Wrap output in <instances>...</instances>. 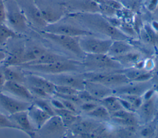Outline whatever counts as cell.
Instances as JSON below:
<instances>
[{
  "instance_id": "6da1fadb",
  "label": "cell",
  "mask_w": 158,
  "mask_h": 138,
  "mask_svg": "<svg viewBox=\"0 0 158 138\" xmlns=\"http://www.w3.org/2000/svg\"><path fill=\"white\" fill-rule=\"evenodd\" d=\"M70 17L86 30L104 34L112 40H127L129 38L106 18L96 12H77L70 15Z\"/></svg>"
},
{
  "instance_id": "7a4b0ae2",
  "label": "cell",
  "mask_w": 158,
  "mask_h": 138,
  "mask_svg": "<svg viewBox=\"0 0 158 138\" xmlns=\"http://www.w3.org/2000/svg\"><path fill=\"white\" fill-rule=\"evenodd\" d=\"M22 67L32 72L43 73L44 75H54L62 73H72L84 68L81 62L71 59L60 60L51 63L42 65H22Z\"/></svg>"
},
{
  "instance_id": "3957f363",
  "label": "cell",
  "mask_w": 158,
  "mask_h": 138,
  "mask_svg": "<svg viewBox=\"0 0 158 138\" xmlns=\"http://www.w3.org/2000/svg\"><path fill=\"white\" fill-rule=\"evenodd\" d=\"M89 71H109L122 70L123 66L107 54H86L81 62Z\"/></svg>"
},
{
  "instance_id": "277c9868",
  "label": "cell",
  "mask_w": 158,
  "mask_h": 138,
  "mask_svg": "<svg viewBox=\"0 0 158 138\" xmlns=\"http://www.w3.org/2000/svg\"><path fill=\"white\" fill-rule=\"evenodd\" d=\"M4 2L6 25L14 31L21 34L27 29L28 19L25 14L15 1L4 0Z\"/></svg>"
},
{
  "instance_id": "5b68a950",
  "label": "cell",
  "mask_w": 158,
  "mask_h": 138,
  "mask_svg": "<svg viewBox=\"0 0 158 138\" xmlns=\"http://www.w3.org/2000/svg\"><path fill=\"white\" fill-rule=\"evenodd\" d=\"M41 34L45 38L59 46L64 50L73 54L77 57L83 59L85 53L81 50L79 44V37H73L64 34L41 31Z\"/></svg>"
},
{
  "instance_id": "8992f818",
  "label": "cell",
  "mask_w": 158,
  "mask_h": 138,
  "mask_svg": "<svg viewBox=\"0 0 158 138\" xmlns=\"http://www.w3.org/2000/svg\"><path fill=\"white\" fill-rule=\"evenodd\" d=\"M79 44L85 54H107L113 41L111 39H100L93 35L79 37Z\"/></svg>"
},
{
  "instance_id": "52a82bcc",
  "label": "cell",
  "mask_w": 158,
  "mask_h": 138,
  "mask_svg": "<svg viewBox=\"0 0 158 138\" xmlns=\"http://www.w3.org/2000/svg\"><path fill=\"white\" fill-rule=\"evenodd\" d=\"M44 76L55 85L69 86L78 91L85 89V79L82 74L74 75L69 72L54 75H44Z\"/></svg>"
},
{
  "instance_id": "ba28073f",
  "label": "cell",
  "mask_w": 158,
  "mask_h": 138,
  "mask_svg": "<svg viewBox=\"0 0 158 138\" xmlns=\"http://www.w3.org/2000/svg\"><path fill=\"white\" fill-rule=\"evenodd\" d=\"M44 31L73 37H80L87 35H95V33L86 29L81 28L79 26H77L68 23L58 24L57 23H54L52 24H49L44 27Z\"/></svg>"
},
{
  "instance_id": "9c48e42d",
  "label": "cell",
  "mask_w": 158,
  "mask_h": 138,
  "mask_svg": "<svg viewBox=\"0 0 158 138\" xmlns=\"http://www.w3.org/2000/svg\"><path fill=\"white\" fill-rule=\"evenodd\" d=\"M31 104L29 101L23 100L0 91V105L9 115L27 110Z\"/></svg>"
},
{
  "instance_id": "30bf717a",
  "label": "cell",
  "mask_w": 158,
  "mask_h": 138,
  "mask_svg": "<svg viewBox=\"0 0 158 138\" xmlns=\"http://www.w3.org/2000/svg\"><path fill=\"white\" fill-rule=\"evenodd\" d=\"M67 128L60 117L54 115L51 116L38 131L44 136L61 137L66 133Z\"/></svg>"
},
{
  "instance_id": "8fae6325",
  "label": "cell",
  "mask_w": 158,
  "mask_h": 138,
  "mask_svg": "<svg viewBox=\"0 0 158 138\" xmlns=\"http://www.w3.org/2000/svg\"><path fill=\"white\" fill-rule=\"evenodd\" d=\"M101 124L94 119L93 120H78L73 124L69 128L71 132L76 135L80 136H96L94 132L99 129Z\"/></svg>"
},
{
  "instance_id": "7c38bea8",
  "label": "cell",
  "mask_w": 158,
  "mask_h": 138,
  "mask_svg": "<svg viewBox=\"0 0 158 138\" xmlns=\"http://www.w3.org/2000/svg\"><path fill=\"white\" fill-rule=\"evenodd\" d=\"M151 83L145 82H130L126 84L113 88L114 95L128 94L142 96L148 89L151 88Z\"/></svg>"
},
{
  "instance_id": "4fadbf2b",
  "label": "cell",
  "mask_w": 158,
  "mask_h": 138,
  "mask_svg": "<svg viewBox=\"0 0 158 138\" xmlns=\"http://www.w3.org/2000/svg\"><path fill=\"white\" fill-rule=\"evenodd\" d=\"M155 92L148 99H144L135 112L138 113L139 119L145 124L152 121L157 112V94H155Z\"/></svg>"
},
{
  "instance_id": "5bb4252c",
  "label": "cell",
  "mask_w": 158,
  "mask_h": 138,
  "mask_svg": "<svg viewBox=\"0 0 158 138\" xmlns=\"http://www.w3.org/2000/svg\"><path fill=\"white\" fill-rule=\"evenodd\" d=\"M1 91L10 94L17 98L29 102L33 100L34 97L28 87H27L23 83L15 81H6Z\"/></svg>"
},
{
  "instance_id": "9a60e30c",
  "label": "cell",
  "mask_w": 158,
  "mask_h": 138,
  "mask_svg": "<svg viewBox=\"0 0 158 138\" xmlns=\"http://www.w3.org/2000/svg\"><path fill=\"white\" fill-rule=\"evenodd\" d=\"M9 116L19 127L21 131L31 137L35 136L36 129L30 119L28 110L19 112L9 115Z\"/></svg>"
},
{
  "instance_id": "2e32d148",
  "label": "cell",
  "mask_w": 158,
  "mask_h": 138,
  "mask_svg": "<svg viewBox=\"0 0 158 138\" xmlns=\"http://www.w3.org/2000/svg\"><path fill=\"white\" fill-rule=\"evenodd\" d=\"M85 89L99 100L114 95L112 88L95 81L85 80Z\"/></svg>"
},
{
  "instance_id": "e0dca14e",
  "label": "cell",
  "mask_w": 158,
  "mask_h": 138,
  "mask_svg": "<svg viewBox=\"0 0 158 138\" xmlns=\"http://www.w3.org/2000/svg\"><path fill=\"white\" fill-rule=\"evenodd\" d=\"M25 79V82H28L30 86L41 88L50 95L55 92V84L44 76L36 74H26Z\"/></svg>"
},
{
  "instance_id": "ac0fdd59",
  "label": "cell",
  "mask_w": 158,
  "mask_h": 138,
  "mask_svg": "<svg viewBox=\"0 0 158 138\" xmlns=\"http://www.w3.org/2000/svg\"><path fill=\"white\" fill-rule=\"evenodd\" d=\"M27 110L30 119L36 130L40 129L51 116L34 104H31Z\"/></svg>"
},
{
  "instance_id": "d6986e66",
  "label": "cell",
  "mask_w": 158,
  "mask_h": 138,
  "mask_svg": "<svg viewBox=\"0 0 158 138\" xmlns=\"http://www.w3.org/2000/svg\"><path fill=\"white\" fill-rule=\"evenodd\" d=\"M22 9L25 14L28 20H30L34 25L44 28L48 25L43 19L41 12L36 6L35 1L28 4L23 9Z\"/></svg>"
},
{
  "instance_id": "ffe728a7",
  "label": "cell",
  "mask_w": 158,
  "mask_h": 138,
  "mask_svg": "<svg viewBox=\"0 0 158 138\" xmlns=\"http://www.w3.org/2000/svg\"><path fill=\"white\" fill-rule=\"evenodd\" d=\"M124 73L130 82H145L149 81L152 77V73L147 70L143 68H128L120 70Z\"/></svg>"
},
{
  "instance_id": "44dd1931",
  "label": "cell",
  "mask_w": 158,
  "mask_h": 138,
  "mask_svg": "<svg viewBox=\"0 0 158 138\" xmlns=\"http://www.w3.org/2000/svg\"><path fill=\"white\" fill-rule=\"evenodd\" d=\"M25 46H19L14 48L7 56L3 62L4 67H20L23 63Z\"/></svg>"
},
{
  "instance_id": "7402d4cb",
  "label": "cell",
  "mask_w": 158,
  "mask_h": 138,
  "mask_svg": "<svg viewBox=\"0 0 158 138\" xmlns=\"http://www.w3.org/2000/svg\"><path fill=\"white\" fill-rule=\"evenodd\" d=\"M132 51L133 47L126 40H113L107 54L111 57H114Z\"/></svg>"
},
{
  "instance_id": "603a6c76",
  "label": "cell",
  "mask_w": 158,
  "mask_h": 138,
  "mask_svg": "<svg viewBox=\"0 0 158 138\" xmlns=\"http://www.w3.org/2000/svg\"><path fill=\"white\" fill-rule=\"evenodd\" d=\"M48 50L41 46L33 45L27 48H25L23 63L22 65L30 63L43 55Z\"/></svg>"
},
{
  "instance_id": "cb8c5ba5",
  "label": "cell",
  "mask_w": 158,
  "mask_h": 138,
  "mask_svg": "<svg viewBox=\"0 0 158 138\" xmlns=\"http://www.w3.org/2000/svg\"><path fill=\"white\" fill-rule=\"evenodd\" d=\"M66 59H68V58L65 56H63L62 55L47 51L43 55H42L37 60H36L30 63H27V64H25L23 65L48 64V63H54L56 62H58L60 60H66Z\"/></svg>"
},
{
  "instance_id": "d4e9b609",
  "label": "cell",
  "mask_w": 158,
  "mask_h": 138,
  "mask_svg": "<svg viewBox=\"0 0 158 138\" xmlns=\"http://www.w3.org/2000/svg\"><path fill=\"white\" fill-rule=\"evenodd\" d=\"M54 112L56 115L60 117L64 125L67 128H69L80 118L76 113L67 110V108L54 109Z\"/></svg>"
},
{
  "instance_id": "484cf974",
  "label": "cell",
  "mask_w": 158,
  "mask_h": 138,
  "mask_svg": "<svg viewBox=\"0 0 158 138\" xmlns=\"http://www.w3.org/2000/svg\"><path fill=\"white\" fill-rule=\"evenodd\" d=\"M99 103L104 106L110 113L123 108L118 97L115 95H111L106 97L100 100Z\"/></svg>"
},
{
  "instance_id": "4316f807",
  "label": "cell",
  "mask_w": 158,
  "mask_h": 138,
  "mask_svg": "<svg viewBox=\"0 0 158 138\" xmlns=\"http://www.w3.org/2000/svg\"><path fill=\"white\" fill-rule=\"evenodd\" d=\"M114 60L117 61L122 66L124 65H135L136 63L141 60V55L139 54L133 52V51L126 53L125 54L112 57Z\"/></svg>"
},
{
  "instance_id": "83f0119b",
  "label": "cell",
  "mask_w": 158,
  "mask_h": 138,
  "mask_svg": "<svg viewBox=\"0 0 158 138\" xmlns=\"http://www.w3.org/2000/svg\"><path fill=\"white\" fill-rule=\"evenodd\" d=\"M3 72L6 81H15L20 83H25V75L20 70L12 68V67H4Z\"/></svg>"
},
{
  "instance_id": "f1b7e54d",
  "label": "cell",
  "mask_w": 158,
  "mask_h": 138,
  "mask_svg": "<svg viewBox=\"0 0 158 138\" xmlns=\"http://www.w3.org/2000/svg\"><path fill=\"white\" fill-rule=\"evenodd\" d=\"M20 37V34L14 31L5 23H0V45H4L10 39Z\"/></svg>"
},
{
  "instance_id": "f546056e",
  "label": "cell",
  "mask_w": 158,
  "mask_h": 138,
  "mask_svg": "<svg viewBox=\"0 0 158 138\" xmlns=\"http://www.w3.org/2000/svg\"><path fill=\"white\" fill-rule=\"evenodd\" d=\"M86 115L94 120H108L110 119L109 112L102 105H98L94 109L86 113Z\"/></svg>"
},
{
  "instance_id": "4dcf8cb0",
  "label": "cell",
  "mask_w": 158,
  "mask_h": 138,
  "mask_svg": "<svg viewBox=\"0 0 158 138\" xmlns=\"http://www.w3.org/2000/svg\"><path fill=\"white\" fill-rule=\"evenodd\" d=\"M9 128L20 130L19 127L9 118L0 112V129Z\"/></svg>"
},
{
  "instance_id": "1f68e13d",
  "label": "cell",
  "mask_w": 158,
  "mask_h": 138,
  "mask_svg": "<svg viewBox=\"0 0 158 138\" xmlns=\"http://www.w3.org/2000/svg\"><path fill=\"white\" fill-rule=\"evenodd\" d=\"M33 104L48 114H49L51 116L56 115L54 108L52 107L51 104L48 103L46 100L40 98V99L35 100Z\"/></svg>"
},
{
  "instance_id": "d6a6232c",
  "label": "cell",
  "mask_w": 158,
  "mask_h": 138,
  "mask_svg": "<svg viewBox=\"0 0 158 138\" xmlns=\"http://www.w3.org/2000/svg\"><path fill=\"white\" fill-rule=\"evenodd\" d=\"M80 91L65 86L55 85V94L62 95H78Z\"/></svg>"
},
{
  "instance_id": "836d02e7",
  "label": "cell",
  "mask_w": 158,
  "mask_h": 138,
  "mask_svg": "<svg viewBox=\"0 0 158 138\" xmlns=\"http://www.w3.org/2000/svg\"><path fill=\"white\" fill-rule=\"evenodd\" d=\"M78 97L82 101V102H99V100L94 97L91 94H89L85 89L80 91L78 94Z\"/></svg>"
},
{
  "instance_id": "e575fe53",
  "label": "cell",
  "mask_w": 158,
  "mask_h": 138,
  "mask_svg": "<svg viewBox=\"0 0 158 138\" xmlns=\"http://www.w3.org/2000/svg\"><path fill=\"white\" fill-rule=\"evenodd\" d=\"M156 127H154L152 125H147L140 130V136L144 137H152L156 134Z\"/></svg>"
},
{
  "instance_id": "d590c367",
  "label": "cell",
  "mask_w": 158,
  "mask_h": 138,
  "mask_svg": "<svg viewBox=\"0 0 158 138\" xmlns=\"http://www.w3.org/2000/svg\"><path fill=\"white\" fill-rule=\"evenodd\" d=\"M28 89H29L30 91L31 92V93L32 94V95H33V97H34V95H35L41 99H46L50 96L49 94H48L46 91H44V90H43L41 88L30 86Z\"/></svg>"
},
{
  "instance_id": "8d00e7d4",
  "label": "cell",
  "mask_w": 158,
  "mask_h": 138,
  "mask_svg": "<svg viewBox=\"0 0 158 138\" xmlns=\"http://www.w3.org/2000/svg\"><path fill=\"white\" fill-rule=\"evenodd\" d=\"M97 102H83L80 106L82 110L85 112L86 113L90 112L93 109H94L98 105Z\"/></svg>"
},
{
  "instance_id": "74e56055",
  "label": "cell",
  "mask_w": 158,
  "mask_h": 138,
  "mask_svg": "<svg viewBox=\"0 0 158 138\" xmlns=\"http://www.w3.org/2000/svg\"><path fill=\"white\" fill-rule=\"evenodd\" d=\"M58 98V97H57ZM61 102H62L63 105H64L65 108H67V110H69L73 112H75L76 113H77V107H76V105L74 103L68 100H65V99H60V98H59Z\"/></svg>"
},
{
  "instance_id": "f35d334b",
  "label": "cell",
  "mask_w": 158,
  "mask_h": 138,
  "mask_svg": "<svg viewBox=\"0 0 158 138\" xmlns=\"http://www.w3.org/2000/svg\"><path fill=\"white\" fill-rule=\"evenodd\" d=\"M6 22V7L4 0H0V23Z\"/></svg>"
},
{
  "instance_id": "ab89813d",
  "label": "cell",
  "mask_w": 158,
  "mask_h": 138,
  "mask_svg": "<svg viewBox=\"0 0 158 138\" xmlns=\"http://www.w3.org/2000/svg\"><path fill=\"white\" fill-rule=\"evenodd\" d=\"M50 104L52 105V107L54 108V109H62V108H65L64 105H63L61 100L57 98V99H52L50 100Z\"/></svg>"
},
{
  "instance_id": "60d3db41",
  "label": "cell",
  "mask_w": 158,
  "mask_h": 138,
  "mask_svg": "<svg viewBox=\"0 0 158 138\" xmlns=\"http://www.w3.org/2000/svg\"><path fill=\"white\" fill-rule=\"evenodd\" d=\"M141 35L142 36L143 39L145 42H146L148 43H152V39H151V37L149 36V35L148 34V33H147V31L145 30H143L141 31Z\"/></svg>"
},
{
  "instance_id": "b9f144b4",
  "label": "cell",
  "mask_w": 158,
  "mask_h": 138,
  "mask_svg": "<svg viewBox=\"0 0 158 138\" xmlns=\"http://www.w3.org/2000/svg\"><path fill=\"white\" fill-rule=\"evenodd\" d=\"M6 81V80L4 75L3 70H0V91H1Z\"/></svg>"
},
{
  "instance_id": "7bdbcfd3",
  "label": "cell",
  "mask_w": 158,
  "mask_h": 138,
  "mask_svg": "<svg viewBox=\"0 0 158 138\" xmlns=\"http://www.w3.org/2000/svg\"><path fill=\"white\" fill-rule=\"evenodd\" d=\"M157 3H158V0H151L148 6L149 10H154L157 5Z\"/></svg>"
},
{
  "instance_id": "ee69618b",
  "label": "cell",
  "mask_w": 158,
  "mask_h": 138,
  "mask_svg": "<svg viewBox=\"0 0 158 138\" xmlns=\"http://www.w3.org/2000/svg\"><path fill=\"white\" fill-rule=\"evenodd\" d=\"M6 56H7V54L5 52H4L3 51L0 49V64L3 63Z\"/></svg>"
},
{
  "instance_id": "f6af8a7d",
  "label": "cell",
  "mask_w": 158,
  "mask_h": 138,
  "mask_svg": "<svg viewBox=\"0 0 158 138\" xmlns=\"http://www.w3.org/2000/svg\"><path fill=\"white\" fill-rule=\"evenodd\" d=\"M98 5H101V4H106V0H92Z\"/></svg>"
},
{
  "instance_id": "bcb514c9",
  "label": "cell",
  "mask_w": 158,
  "mask_h": 138,
  "mask_svg": "<svg viewBox=\"0 0 158 138\" xmlns=\"http://www.w3.org/2000/svg\"><path fill=\"white\" fill-rule=\"evenodd\" d=\"M154 67L156 70V71L158 73V57L156 58L155 63H154Z\"/></svg>"
},
{
  "instance_id": "7dc6e473",
  "label": "cell",
  "mask_w": 158,
  "mask_h": 138,
  "mask_svg": "<svg viewBox=\"0 0 158 138\" xmlns=\"http://www.w3.org/2000/svg\"><path fill=\"white\" fill-rule=\"evenodd\" d=\"M156 134H158V126L156 127Z\"/></svg>"
},
{
  "instance_id": "c3c4849f",
  "label": "cell",
  "mask_w": 158,
  "mask_h": 138,
  "mask_svg": "<svg viewBox=\"0 0 158 138\" xmlns=\"http://www.w3.org/2000/svg\"><path fill=\"white\" fill-rule=\"evenodd\" d=\"M156 92L157 93V94H158V84L157 85V86H156Z\"/></svg>"
}]
</instances>
